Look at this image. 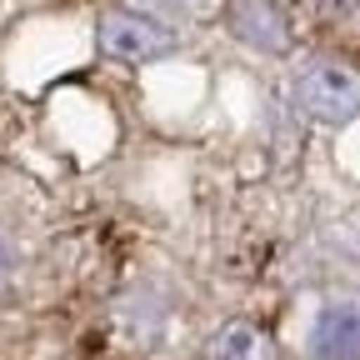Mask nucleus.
Wrapping results in <instances>:
<instances>
[{
  "label": "nucleus",
  "mask_w": 360,
  "mask_h": 360,
  "mask_svg": "<svg viewBox=\"0 0 360 360\" xmlns=\"http://www.w3.org/2000/svg\"><path fill=\"white\" fill-rule=\"evenodd\" d=\"M295 105L321 120V125H345L360 115V70L345 60H310L295 75Z\"/></svg>",
  "instance_id": "f257e3e1"
},
{
  "label": "nucleus",
  "mask_w": 360,
  "mask_h": 360,
  "mask_svg": "<svg viewBox=\"0 0 360 360\" xmlns=\"http://www.w3.org/2000/svg\"><path fill=\"white\" fill-rule=\"evenodd\" d=\"M180 45V35L146 15V11H105L101 15V51L120 65H150V60H165Z\"/></svg>",
  "instance_id": "f03ea898"
},
{
  "label": "nucleus",
  "mask_w": 360,
  "mask_h": 360,
  "mask_svg": "<svg viewBox=\"0 0 360 360\" xmlns=\"http://www.w3.org/2000/svg\"><path fill=\"white\" fill-rule=\"evenodd\" d=\"M310 360H360V305H326L310 326Z\"/></svg>",
  "instance_id": "7ed1b4c3"
},
{
  "label": "nucleus",
  "mask_w": 360,
  "mask_h": 360,
  "mask_svg": "<svg viewBox=\"0 0 360 360\" xmlns=\"http://www.w3.org/2000/svg\"><path fill=\"white\" fill-rule=\"evenodd\" d=\"M231 30L250 45H260V51H285V20L281 11L270 6V0H236V11H231Z\"/></svg>",
  "instance_id": "20e7f679"
},
{
  "label": "nucleus",
  "mask_w": 360,
  "mask_h": 360,
  "mask_svg": "<svg viewBox=\"0 0 360 360\" xmlns=\"http://www.w3.org/2000/svg\"><path fill=\"white\" fill-rule=\"evenodd\" d=\"M210 360H276V340H270L255 321H231L210 340Z\"/></svg>",
  "instance_id": "39448f33"
},
{
  "label": "nucleus",
  "mask_w": 360,
  "mask_h": 360,
  "mask_svg": "<svg viewBox=\"0 0 360 360\" xmlns=\"http://www.w3.org/2000/svg\"><path fill=\"white\" fill-rule=\"evenodd\" d=\"M150 6L165 15H200V11H210V0H150Z\"/></svg>",
  "instance_id": "423d86ee"
},
{
  "label": "nucleus",
  "mask_w": 360,
  "mask_h": 360,
  "mask_svg": "<svg viewBox=\"0 0 360 360\" xmlns=\"http://www.w3.org/2000/svg\"><path fill=\"white\" fill-rule=\"evenodd\" d=\"M326 15H335V20H350V15H360V0H315Z\"/></svg>",
  "instance_id": "0eeeda50"
},
{
  "label": "nucleus",
  "mask_w": 360,
  "mask_h": 360,
  "mask_svg": "<svg viewBox=\"0 0 360 360\" xmlns=\"http://www.w3.org/2000/svg\"><path fill=\"white\" fill-rule=\"evenodd\" d=\"M6 276H11V245H6V236H0V285H6Z\"/></svg>",
  "instance_id": "6e6552de"
}]
</instances>
